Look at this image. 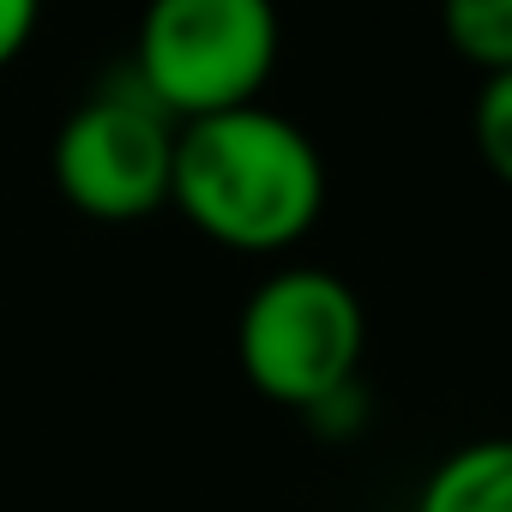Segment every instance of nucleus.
Segmentation results:
<instances>
[{"instance_id": "obj_1", "label": "nucleus", "mask_w": 512, "mask_h": 512, "mask_svg": "<svg viewBox=\"0 0 512 512\" xmlns=\"http://www.w3.org/2000/svg\"><path fill=\"white\" fill-rule=\"evenodd\" d=\"M169 205L229 253H284L326 211V163L290 115L235 103L175 127Z\"/></svg>"}, {"instance_id": "obj_7", "label": "nucleus", "mask_w": 512, "mask_h": 512, "mask_svg": "<svg viewBox=\"0 0 512 512\" xmlns=\"http://www.w3.org/2000/svg\"><path fill=\"white\" fill-rule=\"evenodd\" d=\"M470 133H476V151H482L488 175L512 187V67L506 73H482Z\"/></svg>"}, {"instance_id": "obj_5", "label": "nucleus", "mask_w": 512, "mask_h": 512, "mask_svg": "<svg viewBox=\"0 0 512 512\" xmlns=\"http://www.w3.org/2000/svg\"><path fill=\"white\" fill-rule=\"evenodd\" d=\"M416 512H512V434H488L440 458Z\"/></svg>"}, {"instance_id": "obj_2", "label": "nucleus", "mask_w": 512, "mask_h": 512, "mask_svg": "<svg viewBox=\"0 0 512 512\" xmlns=\"http://www.w3.org/2000/svg\"><path fill=\"white\" fill-rule=\"evenodd\" d=\"M362 344H368V314L356 290L320 266L272 272L235 320V362L247 386L308 416L344 386H356Z\"/></svg>"}, {"instance_id": "obj_8", "label": "nucleus", "mask_w": 512, "mask_h": 512, "mask_svg": "<svg viewBox=\"0 0 512 512\" xmlns=\"http://www.w3.org/2000/svg\"><path fill=\"white\" fill-rule=\"evenodd\" d=\"M37 19H43V0H0V73L31 49Z\"/></svg>"}, {"instance_id": "obj_3", "label": "nucleus", "mask_w": 512, "mask_h": 512, "mask_svg": "<svg viewBox=\"0 0 512 512\" xmlns=\"http://www.w3.org/2000/svg\"><path fill=\"white\" fill-rule=\"evenodd\" d=\"M278 7L272 0H145L133 79L175 115H217L260 103L278 67Z\"/></svg>"}, {"instance_id": "obj_6", "label": "nucleus", "mask_w": 512, "mask_h": 512, "mask_svg": "<svg viewBox=\"0 0 512 512\" xmlns=\"http://www.w3.org/2000/svg\"><path fill=\"white\" fill-rule=\"evenodd\" d=\"M440 31L476 73L512 67V0H440Z\"/></svg>"}, {"instance_id": "obj_4", "label": "nucleus", "mask_w": 512, "mask_h": 512, "mask_svg": "<svg viewBox=\"0 0 512 512\" xmlns=\"http://www.w3.org/2000/svg\"><path fill=\"white\" fill-rule=\"evenodd\" d=\"M175 115L127 73L91 91L49 145L55 193L97 223H139L169 205L175 169Z\"/></svg>"}]
</instances>
